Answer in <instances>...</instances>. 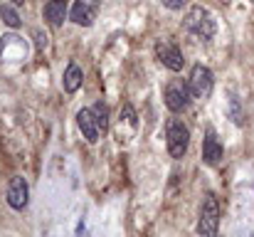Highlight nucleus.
<instances>
[{
  "instance_id": "obj_1",
  "label": "nucleus",
  "mask_w": 254,
  "mask_h": 237,
  "mask_svg": "<svg viewBox=\"0 0 254 237\" xmlns=\"http://www.w3.org/2000/svg\"><path fill=\"white\" fill-rule=\"evenodd\" d=\"M185 30L195 35L197 40H212L217 32V22L202 5H192L185 15Z\"/></svg>"
},
{
  "instance_id": "obj_2",
  "label": "nucleus",
  "mask_w": 254,
  "mask_h": 237,
  "mask_svg": "<svg viewBox=\"0 0 254 237\" xmlns=\"http://www.w3.org/2000/svg\"><path fill=\"white\" fill-rule=\"evenodd\" d=\"M163 99H166V106H168L173 114H183V111H188L190 104H192L190 84L183 81V79H170L168 84H166Z\"/></svg>"
},
{
  "instance_id": "obj_3",
  "label": "nucleus",
  "mask_w": 254,
  "mask_h": 237,
  "mask_svg": "<svg viewBox=\"0 0 254 237\" xmlns=\"http://www.w3.org/2000/svg\"><path fill=\"white\" fill-rule=\"evenodd\" d=\"M220 228V203L212 193L205 195L202 208H200V220H197V235L202 237H215Z\"/></svg>"
},
{
  "instance_id": "obj_4",
  "label": "nucleus",
  "mask_w": 254,
  "mask_h": 237,
  "mask_svg": "<svg viewBox=\"0 0 254 237\" xmlns=\"http://www.w3.org/2000/svg\"><path fill=\"white\" fill-rule=\"evenodd\" d=\"M166 139H168V154L173 158H183L190 146V129L180 119H168L166 124Z\"/></svg>"
},
{
  "instance_id": "obj_5",
  "label": "nucleus",
  "mask_w": 254,
  "mask_h": 237,
  "mask_svg": "<svg viewBox=\"0 0 254 237\" xmlns=\"http://www.w3.org/2000/svg\"><path fill=\"white\" fill-rule=\"evenodd\" d=\"M188 84H190V91H192L195 99H207V96L212 94V86H215L212 70L205 67V65H195V67L190 70Z\"/></svg>"
},
{
  "instance_id": "obj_6",
  "label": "nucleus",
  "mask_w": 254,
  "mask_h": 237,
  "mask_svg": "<svg viewBox=\"0 0 254 237\" xmlns=\"http://www.w3.org/2000/svg\"><path fill=\"white\" fill-rule=\"evenodd\" d=\"M156 57L163 67H168L170 72H180L183 65H185V57H183L180 47L170 40H158L156 42Z\"/></svg>"
},
{
  "instance_id": "obj_7",
  "label": "nucleus",
  "mask_w": 254,
  "mask_h": 237,
  "mask_svg": "<svg viewBox=\"0 0 254 237\" xmlns=\"http://www.w3.org/2000/svg\"><path fill=\"white\" fill-rule=\"evenodd\" d=\"M222 154H225V149H222L220 136L215 134L212 126H207V129H205V141H202V160H205L207 165H217V163L222 160Z\"/></svg>"
},
{
  "instance_id": "obj_8",
  "label": "nucleus",
  "mask_w": 254,
  "mask_h": 237,
  "mask_svg": "<svg viewBox=\"0 0 254 237\" xmlns=\"http://www.w3.org/2000/svg\"><path fill=\"white\" fill-rule=\"evenodd\" d=\"M27 198H30V188H27V180L22 175H15L7 185V205L12 210H25L27 205Z\"/></svg>"
},
{
  "instance_id": "obj_9",
  "label": "nucleus",
  "mask_w": 254,
  "mask_h": 237,
  "mask_svg": "<svg viewBox=\"0 0 254 237\" xmlns=\"http://www.w3.org/2000/svg\"><path fill=\"white\" fill-rule=\"evenodd\" d=\"M25 60L27 57V42L17 35H2L0 37V60Z\"/></svg>"
},
{
  "instance_id": "obj_10",
  "label": "nucleus",
  "mask_w": 254,
  "mask_h": 237,
  "mask_svg": "<svg viewBox=\"0 0 254 237\" xmlns=\"http://www.w3.org/2000/svg\"><path fill=\"white\" fill-rule=\"evenodd\" d=\"M96 12H99V0H74V7H72L69 17H72V22L89 27V25H94Z\"/></svg>"
},
{
  "instance_id": "obj_11",
  "label": "nucleus",
  "mask_w": 254,
  "mask_h": 237,
  "mask_svg": "<svg viewBox=\"0 0 254 237\" xmlns=\"http://www.w3.org/2000/svg\"><path fill=\"white\" fill-rule=\"evenodd\" d=\"M77 124H79V131L84 134V139L89 141V144H96V141H99L101 129H99L96 116H94V111H91V109H82V111L77 114Z\"/></svg>"
},
{
  "instance_id": "obj_12",
  "label": "nucleus",
  "mask_w": 254,
  "mask_h": 237,
  "mask_svg": "<svg viewBox=\"0 0 254 237\" xmlns=\"http://www.w3.org/2000/svg\"><path fill=\"white\" fill-rule=\"evenodd\" d=\"M45 20L50 27H62L67 20V0H50L45 5Z\"/></svg>"
},
{
  "instance_id": "obj_13",
  "label": "nucleus",
  "mask_w": 254,
  "mask_h": 237,
  "mask_svg": "<svg viewBox=\"0 0 254 237\" xmlns=\"http://www.w3.org/2000/svg\"><path fill=\"white\" fill-rule=\"evenodd\" d=\"M82 81H84V72H82L74 62H69L67 70H64V79H62L64 91H67V94H74V91L82 86Z\"/></svg>"
},
{
  "instance_id": "obj_14",
  "label": "nucleus",
  "mask_w": 254,
  "mask_h": 237,
  "mask_svg": "<svg viewBox=\"0 0 254 237\" xmlns=\"http://www.w3.org/2000/svg\"><path fill=\"white\" fill-rule=\"evenodd\" d=\"M0 17H2V22H5L7 27H12V30H17V27H20V22H22V20H20V15H17L10 5H5V2L0 5Z\"/></svg>"
},
{
  "instance_id": "obj_15",
  "label": "nucleus",
  "mask_w": 254,
  "mask_h": 237,
  "mask_svg": "<svg viewBox=\"0 0 254 237\" xmlns=\"http://www.w3.org/2000/svg\"><path fill=\"white\" fill-rule=\"evenodd\" d=\"M91 111H94V116H96L99 129H101V131H106V129H109V106H106L104 101H96Z\"/></svg>"
},
{
  "instance_id": "obj_16",
  "label": "nucleus",
  "mask_w": 254,
  "mask_h": 237,
  "mask_svg": "<svg viewBox=\"0 0 254 237\" xmlns=\"http://www.w3.org/2000/svg\"><path fill=\"white\" fill-rule=\"evenodd\" d=\"M230 116H232V121H235L237 126H242V124H245L242 106H240V99H237L235 94H230Z\"/></svg>"
},
{
  "instance_id": "obj_17",
  "label": "nucleus",
  "mask_w": 254,
  "mask_h": 237,
  "mask_svg": "<svg viewBox=\"0 0 254 237\" xmlns=\"http://www.w3.org/2000/svg\"><path fill=\"white\" fill-rule=\"evenodd\" d=\"M35 37H37V47H40V50H45V47H47V35H42V32L37 30V32H35Z\"/></svg>"
},
{
  "instance_id": "obj_18",
  "label": "nucleus",
  "mask_w": 254,
  "mask_h": 237,
  "mask_svg": "<svg viewBox=\"0 0 254 237\" xmlns=\"http://www.w3.org/2000/svg\"><path fill=\"white\" fill-rule=\"evenodd\" d=\"M163 5H168L173 10H180L183 7V0H163Z\"/></svg>"
},
{
  "instance_id": "obj_19",
  "label": "nucleus",
  "mask_w": 254,
  "mask_h": 237,
  "mask_svg": "<svg viewBox=\"0 0 254 237\" xmlns=\"http://www.w3.org/2000/svg\"><path fill=\"white\" fill-rule=\"evenodd\" d=\"M12 5H25V0H10Z\"/></svg>"
},
{
  "instance_id": "obj_20",
  "label": "nucleus",
  "mask_w": 254,
  "mask_h": 237,
  "mask_svg": "<svg viewBox=\"0 0 254 237\" xmlns=\"http://www.w3.org/2000/svg\"><path fill=\"white\" fill-rule=\"evenodd\" d=\"M252 2H254V0H252Z\"/></svg>"
}]
</instances>
